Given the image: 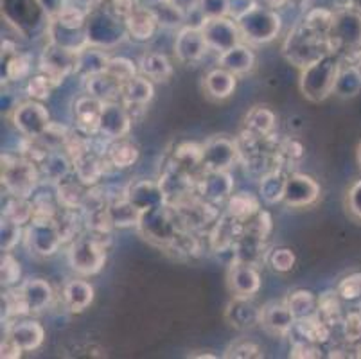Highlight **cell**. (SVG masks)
Returning a JSON list of instances; mask_svg holds the SVG:
<instances>
[{"label":"cell","instance_id":"6da1fadb","mask_svg":"<svg viewBox=\"0 0 361 359\" xmlns=\"http://www.w3.org/2000/svg\"><path fill=\"white\" fill-rule=\"evenodd\" d=\"M333 45L329 42V36L320 35L307 28L306 24H298L293 31H290L286 42L282 45V54L295 65L297 68H306L311 63L322 59L324 56L331 54Z\"/></svg>","mask_w":361,"mask_h":359},{"label":"cell","instance_id":"7a4b0ae2","mask_svg":"<svg viewBox=\"0 0 361 359\" xmlns=\"http://www.w3.org/2000/svg\"><path fill=\"white\" fill-rule=\"evenodd\" d=\"M340 68V58L334 52L324 56L322 59L311 63L310 67L302 68L300 79H298V88H300L302 95L311 103L326 101L329 95H333Z\"/></svg>","mask_w":361,"mask_h":359},{"label":"cell","instance_id":"3957f363","mask_svg":"<svg viewBox=\"0 0 361 359\" xmlns=\"http://www.w3.org/2000/svg\"><path fill=\"white\" fill-rule=\"evenodd\" d=\"M234 20L238 22L243 39L255 45L274 42L282 28L281 15L275 9L261 4H252Z\"/></svg>","mask_w":361,"mask_h":359},{"label":"cell","instance_id":"277c9868","mask_svg":"<svg viewBox=\"0 0 361 359\" xmlns=\"http://www.w3.org/2000/svg\"><path fill=\"white\" fill-rule=\"evenodd\" d=\"M42 183L38 166L27 157L2 154V185L9 196L32 197Z\"/></svg>","mask_w":361,"mask_h":359},{"label":"cell","instance_id":"5b68a950","mask_svg":"<svg viewBox=\"0 0 361 359\" xmlns=\"http://www.w3.org/2000/svg\"><path fill=\"white\" fill-rule=\"evenodd\" d=\"M68 266L81 276L97 275L106 264V246L103 237L94 233H81L68 243Z\"/></svg>","mask_w":361,"mask_h":359},{"label":"cell","instance_id":"8992f818","mask_svg":"<svg viewBox=\"0 0 361 359\" xmlns=\"http://www.w3.org/2000/svg\"><path fill=\"white\" fill-rule=\"evenodd\" d=\"M25 248L36 257L47 259L65 245L56 217H32L24 229Z\"/></svg>","mask_w":361,"mask_h":359},{"label":"cell","instance_id":"52a82bcc","mask_svg":"<svg viewBox=\"0 0 361 359\" xmlns=\"http://www.w3.org/2000/svg\"><path fill=\"white\" fill-rule=\"evenodd\" d=\"M137 229L142 233L144 239H147L153 245L166 246V248L175 241L178 233L183 230L178 217H176L175 209L171 205L144 212Z\"/></svg>","mask_w":361,"mask_h":359},{"label":"cell","instance_id":"ba28073f","mask_svg":"<svg viewBox=\"0 0 361 359\" xmlns=\"http://www.w3.org/2000/svg\"><path fill=\"white\" fill-rule=\"evenodd\" d=\"M334 54H356L361 51V13L356 9H338L329 29Z\"/></svg>","mask_w":361,"mask_h":359},{"label":"cell","instance_id":"9c48e42d","mask_svg":"<svg viewBox=\"0 0 361 359\" xmlns=\"http://www.w3.org/2000/svg\"><path fill=\"white\" fill-rule=\"evenodd\" d=\"M11 123L25 138H40L51 126V115L42 101L29 99L13 108Z\"/></svg>","mask_w":361,"mask_h":359},{"label":"cell","instance_id":"30bf717a","mask_svg":"<svg viewBox=\"0 0 361 359\" xmlns=\"http://www.w3.org/2000/svg\"><path fill=\"white\" fill-rule=\"evenodd\" d=\"M200 29H202V35L205 38L209 51H216L218 54L235 47L243 42V35L239 31L238 22L228 18V16L203 20Z\"/></svg>","mask_w":361,"mask_h":359},{"label":"cell","instance_id":"8fae6325","mask_svg":"<svg viewBox=\"0 0 361 359\" xmlns=\"http://www.w3.org/2000/svg\"><path fill=\"white\" fill-rule=\"evenodd\" d=\"M78 54L80 52L54 44V42H49V45L42 51L40 56V72L49 75L56 83V87H58L65 78L75 74Z\"/></svg>","mask_w":361,"mask_h":359},{"label":"cell","instance_id":"7c38bea8","mask_svg":"<svg viewBox=\"0 0 361 359\" xmlns=\"http://www.w3.org/2000/svg\"><path fill=\"white\" fill-rule=\"evenodd\" d=\"M239 154V144L235 140L211 137L202 144V171H231Z\"/></svg>","mask_w":361,"mask_h":359},{"label":"cell","instance_id":"4fadbf2b","mask_svg":"<svg viewBox=\"0 0 361 359\" xmlns=\"http://www.w3.org/2000/svg\"><path fill=\"white\" fill-rule=\"evenodd\" d=\"M131 124H133V115L121 99L106 101V103H103V110H101L97 135L104 137L110 142L111 140H119V138H124L130 133Z\"/></svg>","mask_w":361,"mask_h":359},{"label":"cell","instance_id":"5bb4252c","mask_svg":"<svg viewBox=\"0 0 361 359\" xmlns=\"http://www.w3.org/2000/svg\"><path fill=\"white\" fill-rule=\"evenodd\" d=\"M196 194L212 205L228 202V197L234 194L231 171H202V176L196 180Z\"/></svg>","mask_w":361,"mask_h":359},{"label":"cell","instance_id":"9a60e30c","mask_svg":"<svg viewBox=\"0 0 361 359\" xmlns=\"http://www.w3.org/2000/svg\"><path fill=\"white\" fill-rule=\"evenodd\" d=\"M320 185L314 178L304 173H291L288 174L286 190H284V200L291 209H304V207H311L317 203L320 197Z\"/></svg>","mask_w":361,"mask_h":359},{"label":"cell","instance_id":"2e32d148","mask_svg":"<svg viewBox=\"0 0 361 359\" xmlns=\"http://www.w3.org/2000/svg\"><path fill=\"white\" fill-rule=\"evenodd\" d=\"M16 291L20 295L25 315H40L47 311L54 300V289L44 279H27Z\"/></svg>","mask_w":361,"mask_h":359},{"label":"cell","instance_id":"e0dca14e","mask_svg":"<svg viewBox=\"0 0 361 359\" xmlns=\"http://www.w3.org/2000/svg\"><path fill=\"white\" fill-rule=\"evenodd\" d=\"M209 47L202 35V29L196 25H187L180 29L175 39V56L180 63L196 65L203 59Z\"/></svg>","mask_w":361,"mask_h":359},{"label":"cell","instance_id":"ac0fdd59","mask_svg":"<svg viewBox=\"0 0 361 359\" xmlns=\"http://www.w3.org/2000/svg\"><path fill=\"white\" fill-rule=\"evenodd\" d=\"M87 35L90 45L108 49L123 39L124 29L117 18L110 16L108 13H99L87 22Z\"/></svg>","mask_w":361,"mask_h":359},{"label":"cell","instance_id":"d6986e66","mask_svg":"<svg viewBox=\"0 0 361 359\" xmlns=\"http://www.w3.org/2000/svg\"><path fill=\"white\" fill-rule=\"evenodd\" d=\"M124 196L130 203L137 207L140 212L155 210L167 205V197L159 182L153 180H135L124 189Z\"/></svg>","mask_w":361,"mask_h":359},{"label":"cell","instance_id":"ffe728a7","mask_svg":"<svg viewBox=\"0 0 361 359\" xmlns=\"http://www.w3.org/2000/svg\"><path fill=\"white\" fill-rule=\"evenodd\" d=\"M226 281H228V289L232 295L243 296V298H254L261 289V275L257 268L248 262H232Z\"/></svg>","mask_w":361,"mask_h":359},{"label":"cell","instance_id":"44dd1931","mask_svg":"<svg viewBox=\"0 0 361 359\" xmlns=\"http://www.w3.org/2000/svg\"><path fill=\"white\" fill-rule=\"evenodd\" d=\"M101 110H103V101L85 94L75 99L72 107V117H74L75 128L83 135L94 137L99 131V118Z\"/></svg>","mask_w":361,"mask_h":359},{"label":"cell","instance_id":"7402d4cb","mask_svg":"<svg viewBox=\"0 0 361 359\" xmlns=\"http://www.w3.org/2000/svg\"><path fill=\"white\" fill-rule=\"evenodd\" d=\"M262 308L255 305L252 298H243V296H234L231 304L226 305L225 318L232 327L239 329V331H246V329H254L261 325Z\"/></svg>","mask_w":361,"mask_h":359},{"label":"cell","instance_id":"603a6c76","mask_svg":"<svg viewBox=\"0 0 361 359\" xmlns=\"http://www.w3.org/2000/svg\"><path fill=\"white\" fill-rule=\"evenodd\" d=\"M6 336L15 341L24 352L38 351L45 341V329L40 322L20 320L8 324Z\"/></svg>","mask_w":361,"mask_h":359},{"label":"cell","instance_id":"cb8c5ba5","mask_svg":"<svg viewBox=\"0 0 361 359\" xmlns=\"http://www.w3.org/2000/svg\"><path fill=\"white\" fill-rule=\"evenodd\" d=\"M42 183H60L65 178L74 174V160L65 150H51L47 157L38 164Z\"/></svg>","mask_w":361,"mask_h":359},{"label":"cell","instance_id":"d4e9b609","mask_svg":"<svg viewBox=\"0 0 361 359\" xmlns=\"http://www.w3.org/2000/svg\"><path fill=\"white\" fill-rule=\"evenodd\" d=\"M295 316L291 315L286 300L284 302H270L262 305L261 327L274 336H288L295 327Z\"/></svg>","mask_w":361,"mask_h":359},{"label":"cell","instance_id":"484cf974","mask_svg":"<svg viewBox=\"0 0 361 359\" xmlns=\"http://www.w3.org/2000/svg\"><path fill=\"white\" fill-rule=\"evenodd\" d=\"M155 95V87L153 81L146 75L137 74L135 78L126 81L121 88V101L128 107V110H144L151 103V99Z\"/></svg>","mask_w":361,"mask_h":359},{"label":"cell","instance_id":"4316f807","mask_svg":"<svg viewBox=\"0 0 361 359\" xmlns=\"http://www.w3.org/2000/svg\"><path fill=\"white\" fill-rule=\"evenodd\" d=\"M94 288L90 282L83 281V279H72V281L65 282L63 289H61V300H63V308L68 312L80 315L85 309L90 308L94 302Z\"/></svg>","mask_w":361,"mask_h":359},{"label":"cell","instance_id":"83f0119b","mask_svg":"<svg viewBox=\"0 0 361 359\" xmlns=\"http://www.w3.org/2000/svg\"><path fill=\"white\" fill-rule=\"evenodd\" d=\"M235 87H238V75L223 67L212 68L203 78V92L207 97L214 99V101L228 99L235 92Z\"/></svg>","mask_w":361,"mask_h":359},{"label":"cell","instance_id":"f1b7e54d","mask_svg":"<svg viewBox=\"0 0 361 359\" xmlns=\"http://www.w3.org/2000/svg\"><path fill=\"white\" fill-rule=\"evenodd\" d=\"M157 24H159V18L155 13L144 8H133L130 15L124 18V29L137 42H146V39L153 38Z\"/></svg>","mask_w":361,"mask_h":359},{"label":"cell","instance_id":"f546056e","mask_svg":"<svg viewBox=\"0 0 361 359\" xmlns=\"http://www.w3.org/2000/svg\"><path fill=\"white\" fill-rule=\"evenodd\" d=\"M218 67L226 68L234 75H245L254 71L255 67V54L248 45L238 44L235 47L221 52L218 56Z\"/></svg>","mask_w":361,"mask_h":359},{"label":"cell","instance_id":"4dcf8cb0","mask_svg":"<svg viewBox=\"0 0 361 359\" xmlns=\"http://www.w3.org/2000/svg\"><path fill=\"white\" fill-rule=\"evenodd\" d=\"M108 63H110V56L106 54V49L96 47V45H87L78 54L75 74L80 75L81 79H87L96 74H103V72H106Z\"/></svg>","mask_w":361,"mask_h":359},{"label":"cell","instance_id":"1f68e13d","mask_svg":"<svg viewBox=\"0 0 361 359\" xmlns=\"http://www.w3.org/2000/svg\"><path fill=\"white\" fill-rule=\"evenodd\" d=\"M88 189L90 187L85 185L83 182H80L78 178H65L60 183H56V197H58V203H60L61 209H71V210H81L85 203V197H87Z\"/></svg>","mask_w":361,"mask_h":359},{"label":"cell","instance_id":"d6a6232c","mask_svg":"<svg viewBox=\"0 0 361 359\" xmlns=\"http://www.w3.org/2000/svg\"><path fill=\"white\" fill-rule=\"evenodd\" d=\"M83 81H85V94L99 99V101H103V103L121 99V88H123V83H119V81H117L114 75L108 74V72L90 75V78L83 79Z\"/></svg>","mask_w":361,"mask_h":359},{"label":"cell","instance_id":"836d02e7","mask_svg":"<svg viewBox=\"0 0 361 359\" xmlns=\"http://www.w3.org/2000/svg\"><path fill=\"white\" fill-rule=\"evenodd\" d=\"M288 174L284 169L275 167V169L268 171L264 176H261V183H259V194L261 200L266 205H275V203L284 200V190H286Z\"/></svg>","mask_w":361,"mask_h":359},{"label":"cell","instance_id":"e575fe53","mask_svg":"<svg viewBox=\"0 0 361 359\" xmlns=\"http://www.w3.org/2000/svg\"><path fill=\"white\" fill-rule=\"evenodd\" d=\"M139 72L151 81L162 83L173 75V65L162 52H144L139 59Z\"/></svg>","mask_w":361,"mask_h":359},{"label":"cell","instance_id":"d590c367","mask_svg":"<svg viewBox=\"0 0 361 359\" xmlns=\"http://www.w3.org/2000/svg\"><path fill=\"white\" fill-rule=\"evenodd\" d=\"M108 210H110V219L114 229L119 226V229H130V226H139L140 219H142V214L139 209H137L133 203H130L126 200V196L116 197V200H110V205H108Z\"/></svg>","mask_w":361,"mask_h":359},{"label":"cell","instance_id":"8d00e7d4","mask_svg":"<svg viewBox=\"0 0 361 359\" xmlns=\"http://www.w3.org/2000/svg\"><path fill=\"white\" fill-rule=\"evenodd\" d=\"M140 151L133 142L126 138L111 140L110 146L106 147V160L111 167L116 169H128L139 160Z\"/></svg>","mask_w":361,"mask_h":359},{"label":"cell","instance_id":"74e56055","mask_svg":"<svg viewBox=\"0 0 361 359\" xmlns=\"http://www.w3.org/2000/svg\"><path fill=\"white\" fill-rule=\"evenodd\" d=\"M277 117L268 107H254L245 117V130L261 138H268L275 130Z\"/></svg>","mask_w":361,"mask_h":359},{"label":"cell","instance_id":"f35d334b","mask_svg":"<svg viewBox=\"0 0 361 359\" xmlns=\"http://www.w3.org/2000/svg\"><path fill=\"white\" fill-rule=\"evenodd\" d=\"M361 92V68L357 65H341L333 95L338 99H354Z\"/></svg>","mask_w":361,"mask_h":359},{"label":"cell","instance_id":"ab89813d","mask_svg":"<svg viewBox=\"0 0 361 359\" xmlns=\"http://www.w3.org/2000/svg\"><path fill=\"white\" fill-rule=\"evenodd\" d=\"M293 331L300 334V340L311 341V343H326L329 340L331 325L326 320H322L318 315L307 316L302 320L295 322Z\"/></svg>","mask_w":361,"mask_h":359},{"label":"cell","instance_id":"60d3db41","mask_svg":"<svg viewBox=\"0 0 361 359\" xmlns=\"http://www.w3.org/2000/svg\"><path fill=\"white\" fill-rule=\"evenodd\" d=\"M261 210V203H259V197H255L250 193H238L232 194L226 202V214H231L232 217H235L238 221L245 223L248 221L250 217H254L255 214Z\"/></svg>","mask_w":361,"mask_h":359},{"label":"cell","instance_id":"b9f144b4","mask_svg":"<svg viewBox=\"0 0 361 359\" xmlns=\"http://www.w3.org/2000/svg\"><path fill=\"white\" fill-rule=\"evenodd\" d=\"M235 261L248 262L254 266L264 261V239L243 232L235 243Z\"/></svg>","mask_w":361,"mask_h":359},{"label":"cell","instance_id":"7bdbcfd3","mask_svg":"<svg viewBox=\"0 0 361 359\" xmlns=\"http://www.w3.org/2000/svg\"><path fill=\"white\" fill-rule=\"evenodd\" d=\"M286 304L290 308L291 315L295 316V320H302V318L317 315L318 298L307 289H297V291L290 293V296L286 298Z\"/></svg>","mask_w":361,"mask_h":359},{"label":"cell","instance_id":"ee69618b","mask_svg":"<svg viewBox=\"0 0 361 359\" xmlns=\"http://www.w3.org/2000/svg\"><path fill=\"white\" fill-rule=\"evenodd\" d=\"M2 216L24 226L31 223V219L35 217V203L31 202V197L11 196V200L2 209Z\"/></svg>","mask_w":361,"mask_h":359},{"label":"cell","instance_id":"f6af8a7d","mask_svg":"<svg viewBox=\"0 0 361 359\" xmlns=\"http://www.w3.org/2000/svg\"><path fill=\"white\" fill-rule=\"evenodd\" d=\"M340 312H341V298L338 291H327L320 295L318 298V308L317 315L320 316L322 320H326L327 324L333 325L340 322Z\"/></svg>","mask_w":361,"mask_h":359},{"label":"cell","instance_id":"bcb514c9","mask_svg":"<svg viewBox=\"0 0 361 359\" xmlns=\"http://www.w3.org/2000/svg\"><path fill=\"white\" fill-rule=\"evenodd\" d=\"M336 291L340 295L341 302L356 305L357 309H361V273H353V275L345 276L338 284Z\"/></svg>","mask_w":361,"mask_h":359},{"label":"cell","instance_id":"7dc6e473","mask_svg":"<svg viewBox=\"0 0 361 359\" xmlns=\"http://www.w3.org/2000/svg\"><path fill=\"white\" fill-rule=\"evenodd\" d=\"M20 241H24V229H22V225L15 223L9 217L2 216V225H0V246H2V252H13V248Z\"/></svg>","mask_w":361,"mask_h":359},{"label":"cell","instance_id":"c3c4849f","mask_svg":"<svg viewBox=\"0 0 361 359\" xmlns=\"http://www.w3.org/2000/svg\"><path fill=\"white\" fill-rule=\"evenodd\" d=\"M20 262L16 261L11 252H2V261H0V281H2V288H15L20 282Z\"/></svg>","mask_w":361,"mask_h":359},{"label":"cell","instance_id":"681fc988","mask_svg":"<svg viewBox=\"0 0 361 359\" xmlns=\"http://www.w3.org/2000/svg\"><path fill=\"white\" fill-rule=\"evenodd\" d=\"M31 74V59L29 56L13 52L11 58L6 59V78L9 81H22Z\"/></svg>","mask_w":361,"mask_h":359},{"label":"cell","instance_id":"f907efd6","mask_svg":"<svg viewBox=\"0 0 361 359\" xmlns=\"http://www.w3.org/2000/svg\"><path fill=\"white\" fill-rule=\"evenodd\" d=\"M175 160L183 166L185 169L191 171L192 167L202 169V144L195 142H183L176 147Z\"/></svg>","mask_w":361,"mask_h":359},{"label":"cell","instance_id":"816d5d0a","mask_svg":"<svg viewBox=\"0 0 361 359\" xmlns=\"http://www.w3.org/2000/svg\"><path fill=\"white\" fill-rule=\"evenodd\" d=\"M223 358H235V359H255L262 358V351L257 343H254L252 340H246V338H241V340L232 341L228 347H226Z\"/></svg>","mask_w":361,"mask_h":359},{"label":"cell","instance_id":"f5cc1de1","mask_svg":"<svg viewBox=\"0 0 361 359\" xmlns=\"http://www.w3.org/2000/svg\"><path fill=\"white\" fill-rule=\"evenodd\" d=\"M245 229L243 232L250 233V236L259 237V239H268L271 232V216L270 212H266V210H259L254 217H250L248 221L243 223Z\"/></svg>","mask_w":361,"mask_h":359},{"label":"cell","instance_id":"db71d44e","mask_svg":"<svg viewBox=\"0 0 361 359\" xmlns=\"http://www.w3.org/2000/svg\"><path fill=\"white\" fill-rule=\"evenodd\" d=\"M106 72L110 75H114L119 83L124 85L126 81L135 78L137 72H139V67H135V63H133L131 59L119 56V58H110Z\"/></svg>","mask_w":361,"mask_h":359},{"label":"cell","instance_id":"11a10c76","mask_svg":"<svg viewBox=\"0 0 361 359\" xmlns=\"http://www.w3.org/2000/svg\"><path fill=\"white\" fill-rule=\"evenodd\" d=\"M56 87V83L52 81L49 75L45 74H38L29 78L27 87H25V92H27L29 99H35V101H44V99H49L51 95L52 88Z\"/></svg>","mask_w":361,"mask_h":359},{"label":"cell","instance_id":"9f6ffc18","mask_svg":"<svg viewBox=\"0 0 361 359\" xmlns=\"http://www.w3.org/2000/svg\"><path fill=\"white\" fill-rule=\"evenodd\" d=\"M334 13L329 9H313L306 15V18L302 20V24H306L307 28L313 29V31L320 32V35L329 36L331 24H333Z\"/></svg>","mask_w":361,"mask_h":359},{"label":"cell","instance_id":"6f0895ef","mask_svg":"<svg viewBox=\"0 0 361 359\" xmlns=\"http://www.w3.org/2000/svg\"><path fill=\"white\" fill-rule=\"evenodd\" d=\"M232 0H198V11L203 20L231 15Z\"/></svg>","mask_w":361,"mask_h":359},{"label":"cell","instance_id":"680465c9","mask_svg":"<svg viewBox=\"0 0 361 359\" xmlns=\"http://www.w3.org/2000/svg\"><path fill=\"white\" fill-rule=\"evenodd\" d=\"M271 268L279 273H288L295 268L297 257L290 248H275L271 250L270 257H268Z\"/></svg>","mask_w":361,"mask_h":359},{"label":"cell","instance_id":"91938a15","mask_svg":"<svg viewBox=\"0 0 361 359\" xmlns=\"http://www.w3.org/2000/svg\"><path fill=\"white\" fill-rule=\"evenodd\" d=\"M345 205L347 210L350 212V216L361 221V180H357V182H354L353 185L349 187L345 197Z\"/></svg>","mask_w":361,"mask_h":359},{"label":"cell","instance_id":"94428289","mask_svg":"<svg viewBox=\"0 0 361 359\" xmlns=\"http://www.w3.org/2000/svg\"><path fill=\"white\" fill-rule=\"evenodd\" d=\"M320 348L317 347V343H311L306 340H297L293 343L290 351V358H320Z\"/></svg>","mask_w":361,"mask_h":359},{"label":"cell","instance_id":"6125c7cd","mask_svg":"<svg viewBox=\"0 0 361 359\" xmlns=\"http://www.w3.org/2000/svg\"><path fill=\"white\" fill-rule=\"evenodd\" d=\"M343 331H345V338L349 341H356L361 338V312L353 311L347 315L343 320Z\"/></svg>","mask_w":361,"mask_h":359},{"label":"cell","instance_id":"be15d7a7","mask_svg":"<svg viewBox=\"0 0 361 359\" xmlns=\"http://www.w3.org/2000/svg\"><path fill=\"white\" fill-rule=\"evenodd\" d=\"M22 348L15 343L13 340H9L8 336H6L2 343H0V358L2 359H16L22 355Z\"/></svg>","mask_w":361,"mask_h":359},{"label":"cell","instance_id":"e7e4bbea","mask_svg":"<svg viewBox=\"0 0 361 359\" xmlns=\"http://www.w3.org/2000/svg\"><path fill=\"white\" fill-rule=\"evenodd\" d=\"M36 4L40 6L42 11L54 18L56 15H60L61 9L65 8V0H36Z\"/></svg>","mask_w":361,"mask_h":359},{"label":"cell","instance_id":"03108f58","mask_svg":"<svg viewBox=\"0 0 361 359\" xmlns=\"http://www.w3.org/2000/svg\"><path fill=\"white\" fill-rule=\"evenodd\" d=\"M350 9H356V11L361 13V0H353L350 2Z\"/></svg>","mask_w":361,"mask_h":359},{"label":"cell","instance_id":"003e7915","mask_svg":"<svg viewBox=\"0 0 361 359\" xmlns=\"http://www.w3.org/2000/svg\"><path fill=\"white\" fill-rule=\"evenodd\" d=\"M356 158H357V166H360V169H361V144H360V146H357V151H356Z\"/></svg>","mask_w":361,"mask_h":359}]
</instances>
